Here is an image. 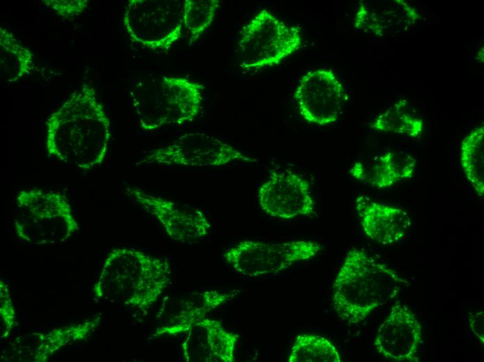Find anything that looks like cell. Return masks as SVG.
I'll return each mask as SVG.
<instances>
[{"mask_svg": "<svg viewBox=\"0 0 484 362\" xmlns=\"http://www.w3.org/2000/svg\"><path fill=\"white\" fill-rule=\"evenodd\" d=\"M370 127L378 132L416 137L421 134L424 123L421 118L409 112L405 100H400L380 113Z\"/></svg>", "mask_w": 484, "mask_h": 362, "instance_id": "cell-21", "label": "cell"}, {"mask_svg": "<svg viewBox=\"0 0 484 362\" xmlns=\"http://www.w3.org/2000/svg\"><path fill=\"white\" fill-rule=\"evenodd\" d=\"M131 199L152 214L172 239L192 244L204 239L211 223L200 210L147 193L140 188H127Z\"/></svg>", "mask_w": 484, "mask_h": 362, "instance_id": "cell-11", "label": "cell"}, {"mask_svg": "<svg viewBox=\"0 0 484 362\" xmlns=\"http://www.w3.org/2000/svg\"><path fill=\"white\" fill-rule=\"evenodd\" d=\"M257 159L205 132L185 133L168 145L148 152L138 164L166 166L220 167Z\"/></svg>", "mask_w": 484, "mask_h": 362, "instance_id": "cell-9", "label": "cell"}, {"mask_svg": "<svg viewBox=\"0 0 484 362\" xmlns=\"http://www.w3.org/2000/svg\"><path fill=\"white\" fill-rule=\"evenodd\" d=\"M17 325V315L8 284L0 281V339L8 338Z\"/></svg>", "mask_w": 484, "mask_h": 362, "instance_id": "cell-26", "label": "cell"}, {"mask_svg": "<svg viewBox=\"0 0 484 362\" xmlns=\"http://www.w3.org/2000/svg\"><path fill=\"white\" fill-rule=\"evenodd\" d=\"M321 249L320 244L310 240H243L225 251L223 256L239 274L255 278L279 274L295 263L314 258Z\"/></svg>", "mask_w": 484, "mask_h": 362, "instance_id": "cell-8", "label": "cell"}, {"mask_svg": "<svg viewBox=\"0 0 484 362\" xmlns=\"http://www.w3.org/2000/svg\"><path fill=\"white\" fill-rule=\"evenodd\" d=\"M469 324L472 333L483 344L484 343V312L480 311L471 314L469 318Z\"/></svg>", "mask_w": 484, "mask_h": 362, "instance_id": "cell-28", "label": "cell"}, {"mask_svg": "<svg viewBox=\"0 0 484 362\" xmlns=\"http://www.w3.org/2000/svg\"><path fill=\"white\" fill-rule=\"evenodd\" d=\"M293 97L304 120L318 126L337 122L348 99L339 78L327 68L305 73L297 84Z\"/></svg>", "mask_w": 484, "mask_h": 362, "instance_id": "cell-10", "label": "cell"}, {"mask_svg": "<svg viewBox=\"0 0 484 362\" xmlns=\"http://www.w3.org/2000/svg\"><path fill=\"white\" fill-rule=\"evenodd\" d=\"M377 159L396 182L411 178L414 172L416 161L408 153L389 150L382 154Z\"/></svg>", "mask_w": 484, "mask_h": 362, "instance_id": "cell-24", "label": "cell"}, {"mask_svg": "<svg viewBox=\"0 0 484 362\" xmlns=\"http://www.w3.org/2000/svg\"><path fill=\"white\" fill-rule=\"evenodd\" d=\"M45 148L49 156L82 169L104 161L111 123L95 88L83 84L48 118Z\"/></svg>", "mask_w": 484, "mask_h": 362, "instance_id": "cell-1", "label": "cell"}, {"mask_svg": "<svg viewBox=\"0 0 484 362\" xmlns=\"http://www.w3.org/2000/svg\"><path fill=\"white\" fill-rule=\"evenodd\" d=\"M350 173L355 179L366 182L377 189H385L396 182L378 159L370 164L355 162L351 167Z\"/></svg>", "mask_w": 484, "mask_h": 362, "instance_id": "cell-25", "label": "cell"}, {"mask_svg": "<svg viewBox=\"0 0 484 362\" xmlns=\"http://www.w3.org/2000/svg\"><path fill=\"white\" fill-rule=\"evenodd\" d=\"M356 211L364 234L380 244L402 239L411 226L408 214L398 207L376 202L365 196L355 200Z\"/></svg>", "mask_w": 484, "mask_h": 362, "instance_id": "cell-17", "label": "cell"}, {"mask_svg": "<svg viewBox=\"0 0 484 362\" xmlns=\"http://www.w3.org/2000/svg\"><path fill=\"white\" fill-rule=\"evenodd\" d=\"M420 19L417 10L404 0L360 1L354 27L377 36H390L407 31Z\"/></svg>", "mask_w": 484, "mask_h": 362, "instance_id": "cell-16", "label": "cell"}, {"mask_svg": "<svg viewBox=\"0 0 484 362\" xmlns=\"http://www.w3.org/2000/svg\"><path fill=\"white\" fill-rule=\"evenodd\" d=\"M100 321L99 316L47 333L22 334L3 351L1 359L15 362H46L61 349L88 338L99 326Z\"/></svg>", "mask_w": 484, "mask_h": 362, "instance_id": "cell-13", "label": "cell"}, {"mask_svg": "<svg viewBox=\"0 0 484 362\" xmlns=\"http://www.w3.org/2000/svg\"><path fill=\"white\" fill-rule=\"evenodd\" d=\"M257 198L261 209L273 217L288 219L315 213L309 182L293 171L272 172L260 185Z\"/></svg>", "mask_w": 484, "mask_h": 362, "instance_id": "cell-12", "label": "cell"}, {"mask_svg": "<svg viewBox=\"0 0 484 362\" xmlns=\"http://www.w3.org/2000/svg\"><path fill=\"white\" fill-rule=\"evenodd\" d=\"M34 68L32 52L22 45L13 33L0 27V74L6 82H15Z\"/></svg>", "mask_w": 484, "mask_h": 362, "instance_id": "cell-19", "label": "cell"}, {"mask_svg": "<svg viewBox=\"0 0 484 362\" xmlns=\"http://www.w3.org/2000/svg\"><path fill=\"white\" fill-rule=\"evenodd\" d=\"M170 262L134 248L113 249L106 257L92 292L97 301L150 309L170 283Z\"/></svg>", "mask_w": 484, "mask_h": 362, "instance_id": "cell-2", "label": "cell"}, {"mask_svg": "<svg viewBox=\"0 0 484 362\" xmlns=\"http://www.w3.org/2000/svg\"><path fill=\"white\" fill-rule=\"evenodd\" d=\"M239 338L219 320L207 317L186 332L182 357L186 362H234Z\"/></svg>", "mask_w": 484, "mask_h": 362, "instance_id": "cell-15", "label": "cell"}, {"mask_svg": "<svg viewBox=\"0 0 484 362\" xmlns=\"http://www.w3.org/2000/svg\"><path fill=\"white\" fill-rule=\"evenodd\" d=\"M218 0H185L182 8L184 27L188 31L190 43L195 42L212 24Z\"/></svg>", "mask_w": 484, "mask_h": 362, "instance_id": "cell-23", "label": "cell"}, {"mask_svg": "<svg viewBox=\"0 0 484 362\" xmlns=\"http://www.w3.org/2000/svg\"><path fill=\"white\" fill-rule=\"evenodd\" d=\"M300 29L262 9L243 27L239 40L241 67L257 70L272 67L298 51Z\"/></svg>", "mask_w": 484, "mask_h": 362, "instance_id": "cell-6", "label": "cell"}, {"mask_svg": "<svg viewBox=\"0 0 484 362\" xmlns=\"http://www.w3.org/2000/svg\"><path fill=\"white\" fill-rule=\"evenodd\" d=\"M460 162L465 177L480 197L484 195V127L471 130L460 147Z\"/></svg>", "mask_w": 484, "mask_h": 362, "instance_id": "cell-20", "label": "cell"}, {"mask_svg": "<svg viewBox=\"0 0 484 362\" xmlns=\"http://www.w3.org/2000/svg\"><path fill=\"white\" fill-rule=\"evenodd\" d=\"M421 338V326L414 313L398 302L380 325L373 344L391 361L417 362Z\"/></svg>", "mask_w": 484, "mask_h": 362, "instance_id": "cell-14", "label": "cell"}, {"mask_svg": "<svg viewBox=\"0 0 484 362\" xmlns=\"http://www.w3.org/2000/svg\"><path fill=\"white\" fill-rule=\"evenodd\" d=\"M337 347L325 337L302 333L298 335L291 347L289 362H341Z\"/></svg>", "mask_w": 484, "mask_h": 362, "instance_id": "cell-22", "label": "cell"}, {"mask_svg": "<svg viewBox=\"0 0 484 362\" xmlns=\"http://www.w3.org/2000/svg\"><path fill=\"white\" fill-rule=\"evenodd\" d=\"M203 90L186 77L155 76L136 81L130 95L141 128L152 131L193 121L202 110Z\"/></svg>", "mask_w": 484, "mask_h": 362, "instance_id": "cell-4", "label": "cell"}, {"mask_svg": "<svg viewBox=\"0 0 484 362\" xmlns=\"http://www.w3.org/2000/svg\"><path fill=\"white\" fill-rule=\"evenodd\" d=\"M237 290L229 292L206 290L197 292L177 303V309L156 329L154 336H177L186 333L194 324L233 299Z\"/></svg>", "mask_w": 484, "mask_h": 362, "instance_id": "cell-18", "label": "cell"}, {"mask_svg": "<svg viewBox=\"0 0 484 362\" xmlns=\"http://www.w3.org/2000/svg\"><path fill=\"white\" fill-rule=\"evenodd\" d=\"M408 285L394 269L353 248L346 254L332 284V307L344 322L358 324Z\"/></svg>", "mask_w": 484, "mask_h": 362, "instance_id": "cell-3", "label": "cell"}, {"mask_svg": "<svg viewBox=\"0 0 484 362\" xmlns=\"http://www.w3.org/2000/svg\"><path fill=\"white\" fill-rule=\"evenodd\" d=\"M182 0H130L123 25L130 40L152 51L167 52L182 35Z\"/></svg>", "mask_w": 484, "mask_h": 362, "instance_id": "cell-7", "label": "cell"}, {"mask_svg": "<svg viewBox=\"0 0 484 362\" xmlns=\"http://www.w3.org/2000/svg\"><path fill=\"white\" fill-rule=\"evenodd\" d=\"M42 2L58 15L68 19L79 15L88 5L86 0H46Z\"/></svg>", "mask_w": 484, "mask_h": 362, "instance_id": "cell-27", "label": "cell"}, {"mask_svg": "<svg viewBox=\"0 0 484 362\" xmlns=\"http://www.w3.org/2000/svg\"><path fill=\"white\" fill-rule=\"evenodd\" d=\"M14 228L22 242L54 245L68 239L79 225L65 195L33 188L21 190L16 196Z\"/></svg>", "mask_w": 484, "mask_h": 362, "instance_id": "cell-5", "label": "cell"}]
</instances>
